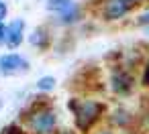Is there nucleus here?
Segmentation results:
<instances>
[{
    "label": "nucleus",
    "mask_w": 149,
    "mask_h": 134,
    "mask_svg": "<svg viewBox=\"0 0 149 134\" xmlns=\"http://www.w3.org/2000/svg\"><path fill=\"white\" fill-rule=\"evenodd\" d=\"M29 69V61L21 57L19 53H6L0 55V73L2 75H17Z\"/></svg>",
    "instance_id": "1"
},
{
    "label": "nucleus",
    "mask_w": 149,
    "mask_h": 134,
    "mask_svg": "<svg viewBox=\"0 0 149 134\" xmlns=\"http://www.w3.org/2000/svg\"><path fill=\"white\" fill-rule=\"evenodd\" d=\"M55 126V114L51 110H41L37 114H33L31 118V128L37 134H49Z\"/></svg>",
    "instance_id": "2"
},
{
    "label": "nucleus",
    "mask_w": 149,
    "mask_h": 134,
    "mask_svg": "<svg viewBox=\"0 0 149 134\" xmlns=\"http://www.w3.org/2000/svg\"><path fill=\"white\" fill-rule=\"evenodd\" d=\"M23 33H25V21L23 19H15L6 31H4V45L8 49H17L23 43Z\"/></svg>",
    "instance_id": "3"
},
{
    "label": "nucleus",
    "mask_w": 149,
    "mask_h": 134,
    "mask_svg": "<svg viewBox=\"0 0 149 134\" xmlns=\"http://www.w3.org/2000/svg\"><path fill=\"white\" fill-rule=\"evenodd\" d=\"M100 114V106L96 102H84L78 110H76V116H78V126L80 128H88Z\"/></svg>",
    "instance_id": "4"
},
{
    "label": "nucleus",
    "mask_w": 149,
    "mask_h": 134,
    "mask_svg": "<svg viewBox=\"0 0 149 134\" xmlns=\"http://www.w3.org/2000/svg\"><path fill=\"white\" fill-rule=\"evenodd\" d=\"M131 4H133L131 0H108V2H106V10H104V14H106L108 21L120 19V16L127 14V10L131 8Z\"/></svg>",
    "instance_id": "5"
},
{
    "label": "nucleus",
    "mask_w": 149,
    "mask_h": 134,
    "mask_svg": "<svg viewBox=\"0 0 149 134\" xmlns=\"http://www.w3.org/2000/svg\"><path fill=\"white\" fill-rule=\"evenodd\" d=\"M74 4H72V0H49L47 2V8L49 10H55V12H65L68 8H72Z\"/></svg>",
    "instance_id": "6"
},
{
    "label": "nucleus",
    "mask_w": 149,
    "mask_h": 134,
    "mask_svg": "<svg viewBox=\"0 0 149 134\" xmlns=\"http://www.w3.org/2000/svg\"><path fill=\"white\" fill-rule=\"evenodd\" d=\"M37 87H39V89H43V91H49V89H53V87H55V79H53V77H49V75H47V77H41V79L37 81Z\"/></svg>",
    "instance_id": "7"
},
{
    "label": "nucleus",
    "mask_w": 149,
    "mask_h": 134,
    "mask_svg": "<svg viewBox=\"0 0 149 134\" xmlns=\"http://www.w3.org/2000/svg\"><path fill=\"white\" fill-rule=\"evenodd\" d=\"M114 89H118V91H127V89H129V77H125V75L114 77Z\"/></svg>",
    "instance_id": "8"
},
{
    "label": "nucleus",
    "mask_w": 149,
    "mask_h": 134,
    "mask_svg": "<svg viewBox=\"0 0 149 134\" xmlns=\"http://www.w3.org/2000/svg\"><path fill=\"white\" fill-rule=\"evenodd\" d=\"M31 43L33 45H43V31H35L33 37H31Z\"/></svg>",
    "instance_id": "9"
},
{
    "label": "nucleus",
    "mask_w": 149,
    "mask_h": 134,
    "mask_svg": "<svg viewBox=\"0 0 149 134\" xmlns=\"http://www.w3.org/2000/svg\"><path fill=\"white\" fill-rule=\"evenodd\" d=\"M6 14H8V6L0 0V23H4V19H6Z\"/></svg>",
    "instance_id": "10"
},
{
    "label": "nucleus",
    "mask_w": 149,
    "mask_h": 134,
    "mask_svg": "<svg viewBox=\"0 0 149 134\" xmlns=\"http://www.w3.org/2000/svg\"><path fill=\"white\" fill-rule=\"evenodd\" d=\"M143 83H145V85H149V63H147V67H145V73H143Z\"/></svg>",
    "instance_id": "11"
},
{
    "label": "nucleus",
    "mask_w": 149,
    "mask_h": 134,
    "mask_svg": "<svg viewBox=\"0 0 149 134\" xmlns=\"http://www.w3.org/2000/svg\"><path fill=\"white\" fill-rule=\"evenodd\" d=\"M4 31H6V27H4V23H0V45L4 43Z\"/></svg>",
    "instance_id": "12"
},
{
    "label": "nucleus",
    "mask_w": 149,
    "mask_h": 134,
    "mask_svg": "<svg viewBox=\"0 0 149 134\" xmlns=\"http://www.w3.org/2000/svg\"><path fill=\"white\" fill-rule=\"evenodd\" d=\"M0 106H2V102H0Z\"/></svg>",
    "instance_id": "13"
}]
</instances>
